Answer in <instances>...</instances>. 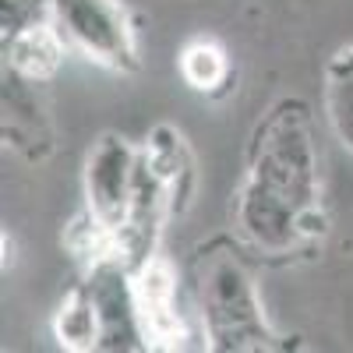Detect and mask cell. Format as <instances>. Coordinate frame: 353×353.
Returning <instances> with one entry per match:
<instances>
[{
	"label": "cell",
	"mask_w": 353,
	"mask_h": 353,
	"mask_svg": "<svg viewBox=\"0 0 353 353\" xmlns=\"http://www.w3.org/2000/svg\"><path fill=\"white\" fill-rule=\"evenodd\" d=\"M184 74L194 88H212L223 81L226 74V61L223 53L212 46V43H194L188 53H184Z\"/></svg>",
	"instance_id": "cell-1"
}]
</instances>
